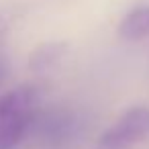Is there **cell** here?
I'll list each match as a JSON object with an SVG mask.
<instances>
[{
    "label": "cell",
    "mask_w": 149,
    "mask_h": 149,
    "mask_svg": "<svg viewBox=\"0 0 149 149\" xmlns=\"http://www.w3.org/2000/svg\"><path fill=\"white\" fill-rule=\"evenodd\" d=\"M6 74H8V65H6L4 59H0V84H2V80L6 78Z\"/></svg>",
    "instance_id": "cell-6"
},
{
    "label": "cell",
    "mask_w": 149,
    "mask_h": 149,
    "mask_svg": "<svg viewBox=\"0 0 149 149\" xmlns=\"http://www.w3.org/2000/svg\"><path fill=\"white\" fill-rule=\"evenodd\" d=\"M149 137V108L133 106L125 110L96 141V149H133Z\"/></svg>",
    "instance_id": "cell-2"
},
{
    "label": "cell",
    "mask_w": 149,
    "mask_h": 149,
    "mask_svg": "<svg viewBox=\"0 0 149 149\" xmlns=\"http://www.w3.org/2000/svg\"><path fill=\"white\" fill-rule=\"evenodd\" d=\"M118 37L125 41H141L149 37V4L135 6L118 25Z\"/></svg>",
    "instance_id": "cell-4"
},
{
    "label": "cell",
    "mask_w": 149,
    "mask_h": 149,
    "mask_svg": "<svg viewBox=\"0 0 149 149\" xmlns=\"http://www.w3.org/2000/svg\"><path fill=\"white\" fill-rule=\"evenodd\" d=\"M33 129H35L39 141L43 143V147L63 149L78 141V137L82 133V123L72 110L53 108L43 114L37 112Z\"/></svg>",
    "instance_id": "cell-3"
},
{
    "label": "cell",
    "mask_w": 149,
    "mask_h": 149,
    "mask_svg": "<svg viewBox=\"0 0 149 149\" xmlns=\"http://www.w3.org/2000/svg\"><path fill=\"white\" fill-rule=\"evenodd\" d=\"M68 47L65 43H45L41 47L35 49V53L31 55L29 63H31V70L35 72H45L53 65H57L61 61V57L65 55Z\"/></svg>",
    "instance_id": "cell-5"
},
{
    "label": "cell",
    "mask_w": 149,
    "mask_h": 149,
    "mask_svg": "<svg viewBox=\"0 0 149 149\" xmlns=\"http://www.w3.org/2000/svg\"><path fill=\"white\" fill-rule=\"evenodd\" d=\"M39 92L33 86H17L0 96V149H15L33 129Z\"/></svg>",
    "instance_id": "cell-1"
}]
</instances>
